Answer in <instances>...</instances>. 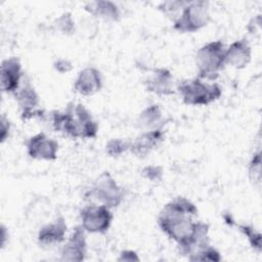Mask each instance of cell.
Here are the masks:
<instances>
[{"label": "cell", "mask_w": 262, "mask_h": 262, "mask_svg": "<svg viewBox=\"0 0 262 262\" xmlns=\"http://www.w3.org/2000/svg\"><path fill=\"white\" fill-rule=\"evenodd\" d=\"M53 68L56 72L64 74V73H69L70 71H72L73 66L70 60H68L66 58H59L53 63Z\"/></svg>", "instance_id": "cell-26"}, {"label": "cell", "mask_w": 262, "mask_h": 262, "mask_svg": "<svg viewBox=\"0 0 262 262\" xmlns=\"http://www.w3.org/2000/svg\"><path fill=\"white\" fill-rule=\"evenodd\" d=\"M177 90L182 101L192 106L209 105L222 95V88L218 83H209L199 77L181 81L177 85Z\"/></svg>", "instance_id": "cell-3"}, {"label": "cell", "mask_w": 262, "mask_h": 262, "mask_svg": "<svg viewBox=\"0 0 262 262\" xmlns=\"http://www.w3.org/2000/svg\"><path fill=\"white\" fill-rule=\"evenodd\" d=\"M186 1H165L159 5V10L167 15H172L173 20L179 15Z\"/></svg>", "instance_id": "cell-24"}, {"label": "cell", "mask_w": 262, "mask_h": 262, "mask_svg": "<svg viewBox=\"0 0 262 262\" xmlns=\"http://www.w3.org/2000/svg\"><path fill=\"white\" fill-rule=\"evenodd\" d=\"M14 95L21 111L23 120L41 118L44 115V111L38 107L40 104L39 95L29 82L20 86Z\"/></svg>", "instance_id": "cell-9"}, {"label": "cell", "mask_w": 262, "mask_h": 262, "mask_svg": "<svg viewBox=\"0 0 262 262\" xmlns=\"http://www.w3.org/2000/svg\"><path fill=\"white\" fill-rule=\"evenodd\" d=\"M164 137L163 128L144 131L131 142L130 151L138 158H144L164 141Z\"/></svg>", "instance_id": "cell-16"}, {"label": "cell", "mask_w": 262, "mask_h": 262, "mask_svg": "<svg viewBox=\"0 0 262 262\" xmlns=\"http://www.w3.org/2000/svg\"><path fill=\"white\" fill-rule=\"evenodd\" d=\"M238 230L248 238V242L253 250L260 253L262 248V235L255 229L252 225L249 224H238Z\"/></svg>", "instance_id": "cell-21"}, {"label": "cell", "mask_w": 262, "mask_h": 262, "mask_svg": "<svg viewBox=\"0 0 262 262\" xmlns=\"http://www.w3.org/2000/svg\"><path fill=\"white\" fill-rule=\"evenodd\" d=\"M102 88L101 73L94 67H86L79 72L74 89L83 96H90L97 93Z\"/></svg>", "instance_id": "cell-13"}, {"label": "cell", "mask_w": 262, "mask_h": 262, "mask_svg": "<svg viewBox=\"0 0 262 262\" xmlns=\"http://www.w3.org/2000/svg\"><path fill=\"white\" fill-rule=\"evenodd\" d=\"M51 124L55 131L72 138L90 139L98 133V125L88 108L82 103H69L64 112L53 111Z\"/></svg>", "instance_id": "cell-2"}, {"label": "cell", "mask_w": 262, "mask_h": 262, "mask_svg": "<svg viewBox=\"0 0 262 262\" xmlns=\"http://www.w3.org/2000/svg\"><path fill=\"white\" fill-rule=\"evenodd\" d=\"M198 208L188 199L176 196L168 202L158 215V225L172 241L183 256H189L198 250L210 245V225L194 221Z\"/></svg>", "instance_id": "cell-1"}, {"label": "cell", "mask_w": 262, "mask_h": 262, "mask_svg": "<svg viewBox=\"0 0 262 262\" xmlns=\"http://www.w3.org/2000/svg\"><path fill=\"white\" fill-rule=\"evenodd\" d=\"M164 122L163 111L159 104L146 106L138 117V124L145 131L162 129L165 124Z\"/></svg>", "instance_id": "cell-18"}, {"label": "cell", "mask_w": 262, "mask_h": 262, "mask_svg": "<svg viewBox=\"0 0 262 262\" xmlns=\"http://www.w3.org/2000/svg\"><path fill=\"white\" fill-rule=\"evenodd\" d=\"M118 260L119 261H138L139 257L132 250H124L120 253Z\"/></svg>", "instance_id": "cell-27"}, {"label": "cell", "mask_w": 262, "mask_h": 262, "mask_svg": "<svg viewBox=\"0 0 262 262\" xmlns=\"http://www.w3.org/2000/svg\"><path fill=\"white\" fill-rule=\"evenodd\" d=\"M211 20L209 2L186 1L179 15L173 20V28L178 33H194L205 28Z\"/></svg>", "instance_id": "cell-5"}, {"label": "cell", "mask_w": 262, "mask_h": 262, "mask_svg": "<svg viewBox=\"0 0 262 262\" xmlns=\"http://www.w3.org/2000/svg\"><path fill=\"white\" fill-rule=\"evenodd\" d=\"M225 47L221 40L210 41L201 46L195 53V67L200 79L213 82L225 67Z\"/></svg>", "instance_id": "cell-4"}, {"label": "cell", "mask_w": 262, "mask_h": 262, "mask_svg": "<svg viewBox=\"0 0 262 262\" xmlns=\"http://www.w3.org/2000/svg\"><path fill=\"white\" fill-rule=\"evenodd\" d=\"M222 259L220 252L208 245L200 250H198L196 252L192 253L191 255L188 256V260L190 261H210V262H219Z\"/></svg>", "instance_id": "cell-20"}, {"label": "cell", "mask_w": 262, "mask_h": 262, "mask_svg": "<svg viewBox=\"0 0 262 262\" xmlns=\"http://www.w3.org/2000/svg\"><path fill=\"white\" fill-rule=\"evenodd\" d=\"M56 29L63 35H72L75 32V20L70 12H63L55 19Z\"/></svg>", "instance_id": "cell-23"}, {"label": "cell", "mask_w": 262, "mask_h": 262, "mask_svg": "<svg viewBox=\"0 0 262 262\" xmlns=\"http://www.w3.org/2000/svg\"><path fill=\"white\" fill-rule=\"evenodd\" d=\"M141 174L144 178L150 181H159L162 179L163 171H162V168L159 166H147L143 168V170L141 171Z\"/></svg>", "instance_id": "cell-25"}, {"label": "cell", "mask_w": 262, "mask_h": 262, "mask_svg": "<svg viewBox=\"0 0 262 262\" xmlns=\"http://www.w3.org/2000/svg\"><path fill=\"white\" fill-rule=\"evenodd\" d=\"M1 90L6 93L15 94L20 87L23 69L19 59L15 56L8 57L1 62Z\"/></svg>", "instance_id": "cell-11"}, {"label": "cell", "mask_w": 262, "mask_h": 262, "mask_svg": "<svg viewBox=\"0 0 262 262\" xmlns=\"http://www.w3.org/2000/svg\"><path fill=\"white\" fill-rule=\"evenodd\" d=\"M85 10L95 17L105 21H118L120 19V9L118 5L112 1H92L85 5Z\"/></svg>", "instance_id": "cell-17"}, {"label": "cell", "mask_w": 262, "mask_h": 262, "mask_svg": "<svg viewBox=\"0 0 262 262\" xmlns=\"http://www.w3.org/2000/svg\"><path fill=\"white\" fill-rule=\"evenodd\" d=\"M130 144L131 142L122 138H112L105 144V152L110 157L117 158L130 150Z\"/></svg>", "instance_id": "cell-22"}, {"label": "cell", "mask_w": 262, "mask_h": 262, "mask_svg": "<svg viewBox=\"0 0 262 262\" xmlns=\"http://www.w3.org/2000/svg\"><path fill=\"white\" fill-rule=\"evenodd\" d=\"M88 193L98 204L106 206L110 209L119 207L124 198L122 187L107 171L102 172L95 179Z\"/></svg>", "instance_id": "cell-6"}, {"label": "cell", "mask_w": 262, "mask_h": 262, "mask_svg": "<svg viewBox=\"0 0 262 262\" xmlns=\"http://www.w3.org/2000/svg\"><path fill=\"white\" fill-rule=\"evenodd\" d=\"M58 142L45 133L40 132L31 136L27 142V152L30 158L39 161H53L57 158Z\"/></svg>", "instance_id": "cell-8"}, {"label": "cell", "mask_w": 262, "mask_h": 262, "mask_svg": "<svg viewBox=\"0 0 262 262\" xmlns=\"http://www.w3.org/2000/svg\"><path fill=\"white\" fill-rule=\"evenodd\" d=\"M146 91L160 96H168L175 92L172 73L165 68L156 69L145 81Z\"/></svg>", "instance_id": "cell-15"}, {"label": "cell", "mask_w": 262, "mask_h": 262, "mask_svg": "<svg viewBox=\"0 0 262 262\" xmlns=\"http://www.w3.org/2000/svg\"><path fill=\"white\" fill-rule=\"evenodd\" d=\"M10 131V123L8 119L5 118V116H2L1 118V142H4L6 138L9 135Z\"/></svg>", "instance_id": "cell-28"}, {"label": "cell", "mask_w": 262, "mask_h": 262, "mask_svg": "<svg viewBox=\"0 0 262 262\" xmlns=\"http://www.w3.org/2000/svg\"><path fill=\"white\" fill-rule=\"evenodd\" d=\"M85 230L81 225L76 226L68 237L60 252L61 261H83L87 253Z\"/></svg>", "instance_id": "cell-10"}, {"label": "cell", "mask_w": 262, "mask_h": 262, "mask_svg": "<svg viewBox=\"0 0 262 262\" xmlns=\"http://www.w3.org/2000/svg\"><path fill=\"white\" fill-rule=\"evenodd\" d=\"M112 209L101 204H89L80 211L81 226L88 233H105L113 222Z\"/></svg>", "instance_id": "cell-7"}, {"label": "cell", "mask_w": 262, "mask_h": 262, "mask_svg": "<svg viewBox=\"0 0 262 262\" xmlns=\"http://www.w3.org/2000/svg\"><path fill=\"white\" fill-rule=\"evenodd\" d=\"M68 226L62 216L56 217L52 222L42 226L38 231L37 239L43 247H52L66 239Z\"/></svg>", "instance_id": "cell-14"}, {"label": "cell", "mask_w": 262, "mask_h": 262, "mask_svg": "<svg viewBox=\"0 0 262 262\" xmlns=\"http://www.w3.org/2000/svg\"><path fill=\"white\" fill-rule=\"evenodd\" d=\"M261 150L260 148H258V150L254 151V154L252 155L248 166L249 179L254 184V186L257 187H259L261 184Z\"/></svg>", "instance_id": "cell-19"}, {"label": "cell", "mask_w": 262, "mask_h": 262, "mask_svg": "<svg viewBox=\"0 0 262 262\" xmlns=\"http://www.w3.org/2000/svg\"><path fill=\"white\" fill-rule=\"evenodd\" d=\"M225 66L236 70L245 69L252 59V47L246 38L237 39L225 48Z\"/></svg>", "instance_id": "cell-12"}]
</instances>
